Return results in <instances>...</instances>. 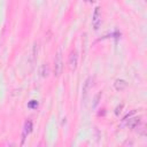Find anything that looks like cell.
<instances>
[{
	"label": "cell",
	"mask_w": 147,
	"mask_h": 147,
	"mask_svg": "<svg viewBox=\"0 0 147 147\" xmlns=\"http://www.w3.org/2000/svg\"><path fill=\"white\" fill-rule=\"evenodd\" d=\"M62 68H63L62 55H61V53H59L56 55V59H55V62H54V74H55V76H60V74L62 72Z\"/></svg>",
	"instance_id": "6da1fadb"
},
{
	"label": "cell",
	"mask_w": 147,
	"mask_h": 147,
	"mask_svg": "<svg viewBox=\"0 0 147 147\" xmlns=\"http://www.w3.org/2000/svg\"><path fill=\"white\" fill-rule=\"evenodd\" d=\"M77 64H78V55H77V52H71L70 53V56H69V68L71 71L76 70L77 68Z\"/></svg>",
	"instance_id": "7a4b0ae2"
},
{
	"label": "cell",
	"mask_w": 147,
	"mask_h": 147,
	"mask_svg": "<svg viewBox=\"0 0 147 147\" xmlns=\"http://www.w3.org/2000/svg\"><path fill=\"white\" fill-rule=\"evenodd\" d=\"M92 21H93L94 29H95V30L99 29V26H100V24H101V10H100L99 7L95 8L94 14H93V20H92Z\"/></svg>",
	"instance_id": "3957f363"
},
{
	"label": "cell",
	"mask_w": 147,
	"mask_h": 147,
	"mask_svg": "<svg viewBox=\"0 0 147 147\" xmlns=\"http://www.w3.org/2000/svg\"><path fill=\"white\" fill-rule=\"evenodd\" d=\"M92 85H93V77H88V78L85 80L84 85H83V98H84V99H86L87 93H88V91L91 90Z\"/></svg>",
	"instance_id": "277c9868"
},
{
	"label": "cell",
	"mask_w": 147,
	"mask_h": 147,
	"mask_svg": "<svg viewBox=\"0 0 147 147\" xmlns=\"http://www.w3.org/2000/svg\"><path fill=\"white\" fill-rule=\"evenodd\" d=\"M139 124H140V117H132V118L129 117V119L126 121V126L129 129H136L138 127Z\"/></svg>",
	"instance_id": "5b68a950"
},
{
	"label": "cell",
	"mask_w": 147,
	"mask_h": 147,
	"mask_svg": "<svg viewBox=\"0 0 147 147\" xmlns=\"http://www.w3.org/2000/svg\"><path fill=\"white\" fill-rule=\"evenodd\" d=\"M114 86L117 91H123L126 86H127V83L124 80V79H117L115 83H114Z\"/></svg>",
	"instance_id": "8992f818"
},
{
	"label": "cell",
	"mask_w": 147,
	"mask_h": 147,
	"mask_svg": "<svg viewBox=\"0 0 147 147\" xmlns=\"http://www.w3.org/2000/svg\"><path fill=\"white\" fill-rule=\"evenodd\" d=\"M32 130V122L31 121H26L25 122V125H24V136L29 134Z\"/></svg>",
	"instance_id": "52a82bcc"
},
{
	"label": "cell",
	"mask_w": 147,
	"mask_h": 147,
	"mask_svg": "<svg viewBox=\"0 0 147 147\" xmlns=\"http://www.w3.org/2000/svg\"><path fill=\"white\" fill-rule=\"evenodd\" d=\"M48 72H49V68H48V65H47V64H42L41 70H40L41 76H42V77H46V76H48Z\"/></svg>",
	"instance_id": "ba28073f"
},
{
	"label": "cell",
	"mask_w": 147,
	"mask_h": 147,
	"mask_svg": "<svg viewBox=\"0 0 147 147\" xmlns=\"http://www.w3.org/2000/svg\"><path fill=\"white\" fill-rule=\"evenodd\" d=\"M28 107H29V108L34 109V108H37V107H38V102H37L36 100H31V101L28 103Z\"/></svg>",
	"instance_id": "9c48e42d"
},
{
	"label": "cell",
	"mask_w": 147,
	"mask_h": 147,
	"mask_svg": "<svg viewBox=\"0 0 147 147\" xmlns=\"http://www.w3.org/2000/svg\"><path fill=\"white\" fill-rule=\"evenodd\" d=\"M122 108H123V105H121L119 107H117V108H116V111H115V114H116V115H118V114L121 113V109H122Z\"/></svg>",
	"instance_id": "30bf717a"
},
{
	"label": "cell",
	"mask_w": 147,
	"mask_h": 147,
	"mask_svg": "<svg viewBox=\"0 0 147 147\" xmlns=\"http://www.w3.org/2000/svg\"><path fill=\"white\" fill-rule=\"evenodd\" d=\"M88 1H90V2H93V1H95V0H88Z\"/></svg>",
	"instance_id": "8fae6325"
}]
</instances>
